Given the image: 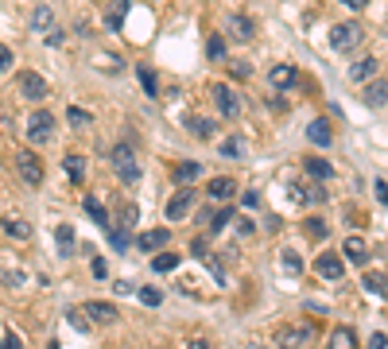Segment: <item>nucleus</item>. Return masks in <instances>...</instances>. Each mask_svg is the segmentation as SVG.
I'll return each mask as SVG.
<instances>
[{"mask_svg": "<svg viewBox=\"0 0 388 349\" xmlns=\"http://www.w3.org/2000/svg\"><path fill=\"white\" fill-rule=\"evenodd\" d=\"M109 167L117 171V179L125 186H136L140 183V159H136V148L132 144H117V148L109 151Z\"/></svg>", "mask_w": 388, "mask_h": 349, "instance_id": "obj_1", "label": "nucleus"}, {"mask_svg": "<svg viewBox=\"0 0 388 349\" xmlns=\"http://www.w3.org/2000/svg\"><path fill=\"white\" fill-rule=\"evenodd\" d=\"M361 39H365V32H361V24H357V20H346V24L330 27V47L342 50V55H346V50H354Z\"/></svg>", "mask_w": 388, "mask_h": 349, "instance_id": "obj_2", "label": "nucleus"}, {"mask_svg": "<svg viewBox=\"0 0 388 349\" xmlns=\"http://www.w3.org/2000/svg\"><path fill=\"white\" fill-rule=\"evenodd\" d=\"M55 132V116L47 113V109H35L32 116H27V140L32 144H47Z\"/></svg>", "mask_w": 388, "mask_h": 349, "instance_id": "obj_3", "label": "nucleus"}, {"mask_svg": "<svg viewBox=\"0 0 388 349\" xmlns=\"http://www.w3.org/2000/svg\"><path fill=\"white\" fill-rule=\"evenodd\" d=\"M16 174H20V183H27V186L43 183V163L35 159V151H16Z\"/></svg>", "mask_w": 388, "mask_h": 349, "instance_id": "obj_4", "label": "nucleus"}, {"mask_svg": "<svg viewBox=\"0 0 388 349\" xmlns=\"http://www.w3.org/2000/svg\"><path fill=\"white\" fill-rule=\"evenodd\" d=\"M210 93H214V105L221 109V116H229V121H233V116L241 113V101H237V93L229 90L226 82H214V85H210Z\"/></svg>", "mask_w": 388, "mask_h": 349, "instance_id": "obj_5", "label": "nucleus"}, {"mask_svg": "<svg viewBox=\"0 0 388 349\" xmlns=\"http://www.w3.org/2000/svg\"><path fill=\"white\" fill-rule=\"evenodd\" d=\"M314 272H319L322 280L338 283V280H342V275H346V260L338 256V252H322V256L314 260Z\"/></svg>", "mask_w": 388, "mask_h": 349, "instance_id": "obj_6", "label": "nucleus"}, {"mask_svg": "<svg viewBox=\"0 0 388 349\" xmlns=\"http://www.w3.org/2000/svg\"><path fill=\"white\" fill-rule=\"evenodd\" d=\"M16 85H20V97H27V101H43V97H47V82H43L35 70H24V74L16 78Z\"/></svg>", "mask_w": 388, "mask_h": 349, "instance_id": "obj_7", "label": "nucleus"}, {"mask_svg": "<svg viewBox=\"0 0 388 349\" xmlns=\"http://www.w3.org/2000/svg\"><path fill=\"white\" fill-rule=\"evenodd\" d=\"M194 198H198V194L190 191V186H183V191L175 194V198L167 202V221H183L186 214H190V206H194Z\"/></svg>", "mask_w": 388, "mask_h": 349, "instance_id": "obj_8", "label": "nucleus"}, {"mask_svg": "<svg viewBox=\"0 0 388 349\" xmlns=\"http://www.w3.org/2000/svg\"><path fill=\"white\" fill-rule=\"evenodd\" d=\"M167 245H171V229H148V233L136 237V249L140 252H160V249H167Z\"/></svg>", "mask_w": 388, "mask_h": 349, "instance_id": "obj_9", "label": "nucleus"}, {"mask_svg": "<svg viewBox=\"0 0 388 349\" xmlns=\"http://www.w3.org/2000/svg\"><path fill=\"white\" fill-rule=\"evenodd\" d=\"M307 140H311L314 148H330V144H334V128H330L326 116H319V121L307 125Z\"/></svg>", "mask_w": 388, "mask_h": 349, "instance_id": "obj_10", "label": "nucleus"}, {"mask_svg": "<svg viewBox=\"0 0 388 349\" xmlns=\"http://www.w3.org/2000/svg\"><path fill=\"white\" fill-rule=\"evenodd\" d=\"M303 171L311 174V179H319V183H330V179H334V167H330L326 159H319V156L303 159Z\"/></svg>", "mask_w": 388, "mask_h": 349, "instance_id": "obj_11", "label": "nucleus"}, {"mask_svg": "<svg viewBox=\"0 0 388 349\" xmlns=\"http://www.w3.org/2000/svg\"><path fill=\"white\" fill-rule=\"evenodd\" d=\"M377 70H380L377 58H361V62L349 67V82H369V78H377Z\"/></svg>", "mask_w": 388, "mask_h": 349, "instance_id": "obj_12", "label": "nucleus"}, {"mask_svg": "<svg viewBox=\"0 0 388 349\" xmlns=\"http://www.w3.org/2000/svg\"><path fill=\"white\" fill-rule=\"evenodd\" d=\"M233 194H237V183L229 179V174H218V179H210V198L226 202V198H233Z\"/></svg>", "mask_w": 388, "mask_h": 349, "instance_id": "obj_13", "label": "nucleus"}, {"mask_svg": "<svg viewBox=\"0 0 388 349\" xmlns=\"http://www.w3.org/2000/svg\"><path fill=\"white\" fill-rule=\"evenodd\" d=\"M342 252H346V260H354V264H365V260H369V245H365V237H349V241L342 245Z\"/></svg>", "mask_w": 388, "mask_h": 349, "instance_id": "obj_14", "label": "nucleus"}, {"mask_svg": "<svg viewBox=\"0 0 388 349\" xmlns=\"http://www.w3.org/2000/svg\"><path fill=\"white\" fill-rule=\"evenodd\" d=\"M85 315H90L93 322H113V318H117V307H113V303L93 299V303H85Z\"/></svg>", "mask_w": 388, "mask_h": 349, "instance_id": "obj_15", "label": "nucleus"}, {"mask_svg": "<svg viewBox=\"0 0 388 349\" xmlns=\"http://www.w3.org/2000/svg\"><path fill=\"white\" fill-rule=\"evenodd\" d=\"M82 206H85V214H90V221H97V225H102V229H109V225H113V217H109V210H105V206H102V202L93 198V194H90V198H85V202H82Z\"/></svg>", "mask_w": 388, "mask_h": 349, "instance_id": "obj_16", "label": "nucleus"}, {"mask_svg": "<svg viewBox=\"0 0 388 349\" xmlns=\"http://www.w3.org/2000/svg\"><path fill=\"white\" fill-rule=\"evenodd\" d=\"M268 82L276 85V90L296 85V67H284V62H279V67H272V70H268Z\"/></svg>", "mask_w": 388, "mask_h": 349, "instance_id": "obj_17", "label": "nucleus"}, {"mask_svg": "<svg viewBox=\"0 0 388 349\" xmlns=\"http://www.w3.org/2000/svg\"><path fill=\"white\" fill-rule=\"evenodd\" d=\"M186 128H190V136H198V140H210V136L218 132V125H214L210 116H190Z\"/></svg>", "mask_w": 388, "mask_h": 349, "instance_id": "obj_18", "label": "nucleus"}, {"mask_svg": "<svg viewBox=\"0 0 388 349\" xmlns=\"http://www.w3.org/2000/svg\"><path fill=\"white\" fill-rule=\"evenodd\" d=\"M55 241H59V256H74V225L62 221L55 229Z\"/></svg>", "mask_w": 388, "mask_h": 349, "instance_id": "obj_19", "label": "nucleus"}, {"mask_svg": "<svg viewBox=\"0 0 388 349\" xmlns=\"http://www.w3.org/2000/svg\"><path fill=\"white\" fill-rule=\"evenodd\" d=\"M229 32H233V39L249 43V39H253L256 27H253V20H249V16H229Z\"/></svg>", "mask_w": 388, "mask_h": 349, "instance_id": "obj_20", "label": "nucleus"}, {"mask_svg": "<svg viewBox=\"0 0 388 349\" xmlns=\"http://www.w3.org/2000/svg\"><path fill=\"white\" fill-rule=\"evenodd\" d=\"M384 101H388V82H380V78H377L373 85H365V105L377 109V105H384Z\"/></svg>", "mask_w": 388, "mask_h": 349, "instance_id": "obj_21", "label": "nucleus"}, {"mask_svg": "<svg viewBox=\"0 0 388 349\" xmlns=\"http://www.w3.org/2000/svg\"><path fill=\"white\" fill-rule=\"evenodd\" d=\"M136 78H140V85H144V93H148V97H160V82H155L152 67H136Z\"/></svg>", "mask_w": 388, "mask_h": 349, "instance_id": "obj_22", "label": "nucleus"}, {"mask_svg": "<svg viewBox=\"0 0 388 349\" xmlns=\"http://www.w3.org/2000/svg\"><path fill=\"white\" fill-rule=\"evenodd\" d=\"M198 174H202V163H194V159H186V163H179L175 167V179H179V183H194V179H198Z\"/></svg>", "mask_w": 388, "mask_h": 349, "instance_id": "obj_23", "label": "nucleus"}, {"mask_svg": "<svg viewBox=\"0 0 388 349\" xmlns=\"http://www.w3.org/2000/svg\"><path fill=\"white\" fill-rule=\"evenodd\" d=\"M330 345H334V349H349V345H357V334L349 330V326H338V330L330 334Z\"/></svg>", "mask_w": 388, "mask_h": 349, "instance_id": "obj_24", "label": "nucleus"}, {"mask_svg": "<svg viewBox=\"0 0 388 349\" xmlns=\"http://www.w3.org/2000/svg\"><path fill=\"white\" fill-rule=\"evenodd\" d=\"M4 233H8V237H16V241H27V237H32V225L20 221V217H8V221H4Z\"/></svg>", "mask_w": 388, "mask_h": 349, "instance_id": "obj_25", "label": "nucleus"}, {"mask_svg": "<svg viewBox=\"0 0 388 349\" xmlns=\"http://www.w3.org/2000/svg\"><path fill=\"white\" fill-rule=\"evenodd\" d=\"M67 121H70L74 128H90V125H93V113H85V109L70 105V109H67Z\"/></svg>", "mask_w": 388, "mask_h": 349, "instance_id": "obj_26", "label": "nucleus"}, {"mask_svg": "<svg viewBox=\"0 0 388 349\" xmlns=\"http://www.w3.org/2000/svg\"><path fill=\"white\" fill-rule=\"evenodd\" d=\"M105 233H109V245H113L117 252H125V249H128V229H125V225H109Z\"/></svg>", "mask_w": 388, "mask_h": 349, "instance_id": "obj_27", "label": "nucleus"}, {"mask_svg": "<svg viewBox=\"0 0 388 349\" xmlns=\"http://www.w3.org/2000/svg\"><path fill=\"white\" fill-rule=\"evenodd\" d=\"M125 16H128V0H117V4H113V12H109V27H113V32H120V27H125Z\"/></svg>", "mask_w": 388, "mask_h": 349, "instance_id": "obj_28", "label": "nucleus"}, {"mask_svg": "<svg viewBox=\"0 0 388 349\" xmlns=\"http://www.w3.org/2000/svg\"><path fill=\"white\" fill-rule=\"evenodd\" d=\"M152 268H155V272H175V268H179V252H160V256L152 260Z\"/></svg>", "mask_w": 388, "mask_h": 349, "instance_id": "obj_29", "label": "nucleus"}, {"mask_svg": "<svg viewBox=\"0 0 388 349\" xmlns=\"http://www.w3.org/2000/svg\"><path fill=\"white\" fill-rule=\"evenodd\" d=\"M365 291H369V295H388V280L377 275V272H369L365 275Z\"/></svg>", "mask_w": 388, "mask_h": 349, "instance_id": "obj_30", "label": "nucleus"}, {"mask_svg": "<svg viewBox=\"0 0 388 349\" xmlns=\"http://www.w3.org/2000/svg\"><path fill=\"white\" fill-rule=\"evenodd\" d=\"M62 167H67V174L74 179V183H82V174H85V163H82V156H67L62 159Z\"/></svg>", "mask_w": 388, "mask_h": 349, "instance_id": "obj_31", "label": "nucleus"}, {"mask_svg": "<svg viewBox=\"0 0 388 349\" xmlns=\"http://www.w3.org/2000/svg\"><path fill=\"white\" fill-rule=\"evenodd\" d=\"M51 24H55V16H51V8H47V4H43V8H35V16H32V27H35V32H47Z\"/></svg>", "mask_w": 388, "mask_h": 349, "instance_id": "obj_32", "label": "nucleus"}, {"mask_svg": "<svg viewBox=\"0 0 388 349\" xmlns=\"http://www.w3.org/2000/svg\"><path fill=\"white\" fill-rule=\"evenodd\" d=\"M279 338L296 345V341H311V338H314V330H311V326H299V330H284V334H279Z\"/></svg>", "mask_w": 388, "mask_h": 349, "instance_id": "obj_33", "label": "nucleus"}, {"mask_svg": "<svg viewBox=\"0 0 388 349\" xmlns=\"http://www.w3.org/2000/svg\"><path fill=\"white\" fill-rule=\"evenodd\" d=\"M307 237L322 241V237H326V221H322V217H307Z\"/></svg>", "mask_w": 388, "mask_h": 349, "instance_id": "obj_34", "label": "nucleus"}, {"mask_svg": "<svg viewBox=\"0 0 388 349\" xmlns=\"http://www.w3.org/2000/svg\"><path fill=\"white\" fill-rule=\"evenodd\" d=\"M279 264H284V272H296V275L303 272V260H299V256H296V252H291V249H287L284 256H279Z\"/></svg>", "mask_w": 388, "mask_h": 349, "instance_id": "obj_35", "label": "nucleus"}, {"mask_svg": "<svg viewBox=\"0 0 388 349\" xmlns=\"http://www.w3.org/2000/svg\"><path fill=\"white\" fill-rule=\"evenodd\" d=\"M241 151H245V144L237 140V136H233V140H221V156H226V159H237Z\"/></svg>", "mask_w": 388, "mask_h": 349, "instance_id": "obj_36", "label": "nucleus"}, {"mask_svg": "<svg viewBox=\"0 0 388 349\" xmlns=\"http://www.w3.org/2000/svg\"><path fill=\"white\" fill-rule=\"evenodd\" d=\"M206 55H210L214 62H221V58H226V39H218V35H214L210 47H206Z\"/></svg>", "mask_w": 388, "mask_h": 349, "instance_id": "obj_37", "label": "nucleus"}, {"mask_svg": "<svg viewBox=\"0 0 388 349\" xmlns=\"http://www.w3.org/2000/svg\"><path fill=\"white\" fill-rule=\"evenodd\" d=\"M140 303H144V307H160L163 295H160L155 287H144V291H140Z\"/></svg>", "mask_w": 388, "mask_h": 349, "instance_id": "obj_38", "label": "nucleus"}, {"mask_svg": "<svg viewBox=\"0 0 388 349\" xmlns=\"http://www.w3.org/2000/svg\"><path fill=\"white\" fill-rule=\"evenodd\" d=\"M229 221H233V210H221V214H218V217H214V221H210V233H221V229H226Z\"/></svg>", "mask_w": 388, "mask_h": 349, "instance_id": "obj_39", "label": "nucleus"}, {"mask_svg": "<svg viewBox=\"0 0 388 349\" xmlns=\"http://www.w3.org/2000/svg\"><path fill=\"white\" fill-rule=\"evenodd\" d=\"M82 315H85V310H82ZM82 315H78V310H70V326H74L78 334H85V330H90V318H82Z\"/></svg>", "mask_w": 388, "mask_h": 349, "instance_id": "obj_40", "label": "nucleus"}, {"mask_svg": "<svg viewBox=\"0 0 388 349\" xmlns=\"http://www.w3.org/2000/svg\"><path fill=\"white\" fill-rule=\"evenodd\" d=\"M120 225H125V229H132V225H136V206H125V210H120Z\"/></svg>", "mask_w": 388, "mask_h": 349, "instance_id": "obj_41", "label": "nucleus"}, {"mask_svg": "<svg viewBox=\"0 0 388 349\" xmlns=\"http://www.w3.org/2000/svg\"><path fill=\"white\" fill-rule=\"evenodd\" d=\"M373 191H377V202H384V206H388V183H384V179H377Z\"/></svg>", "mask_w": 388, "mask_h": 349, "instance_id": "obj_42", "label": "nucleus"}, {"mask_svg": "<svg viewBox=\"0 0 388 349\" xmlns=\"http://www.w3.org/2000/svg\"><path fill=\"white\" fill-rule=\"evenodd\" d=\"M241 202H245L249 210H256V206H261V194H256V191H245V194H241Z\"/></svg>", "mask_w": 388, "mask_h": 349, "instance_id": "obj_43", "label": "nucleus"}, {"mask_svg": "<svg viewBox=\"0 0 388 349\" xmlns=\"http://www.w3.org/2000/svg\"><path fill=\"white\" fill-rule=\"evenodd\" d=\"M8 67H12V50H8V47H0V74H4Z\"/></svg>", "mask_w": 388, "mask_h": 349, "instance_id": "obj_44", "label": "nucleus"}, {"mask_svg": "<svg viewBox=\"0 0 388 349\" xmlns=\"http://www.w3.org/2000/svg\"><path fill=\"white\" fill-rule=\"evenodd\" d=\"M102 70H109V74H117V70H120V58L117 55H109V58H105V67Z\"/></svg>", "mask_w": 388, "mask_h": 349, "instance_id": "obj_45", "label": "nucleus"}, {"mask_svg": "<svg viewBox=\"0 0 388 349\" xmlns=\"http://www.w3.org/2000/svg\"><path fill=\"white\" fill-rule=\"evenodd\" d=\"M384 345H388L384 334H373V338H369V349H384Z\"/></svg>", "mask_w": 388, "mask_h": 349, "instance_id": "obj_46", "label": "nucleus"}, {"mask_svg": "<svg viewBox=\"0 0 388 349\" xmlns=\"http://www.w3.org/2000/svg\"><path fill=\"white\" fill-rule=\"evenodd\" d=\"M307 198H311V202H322V198H326V191H322V186H311V194H307Z\"/></svg>", "mask_w": 388, "mask_h": 349, "instance_id": "obj_47", "label": "nucleus"}, {"mask_svg": "<svg viewBox=\"0 0 388 349\" xmlns=\"http://www.w3.org/2000/svg\"><path fill=\"white\" fill-rule=\"evenodd\" d=\"M342 4H346V8H354V12H361L365 4H369V0H342Z\"/></svg>", "mask_w": 388, "mask_h": 349, "instance_id": "obj_48", "label": "nucleus"}, {"mask_svg": "<svg viewBox=\"0 0 388 349\" xmlns=\"http://www.w3.org/2000/svg\"><path fill=\"white\" fill-rule=\"evenodd\" d=\"M0 341H4V338H0Z\"/></svg>", "mask_w": 388, "mask_h": 349, "instance_id": "obj_49", "label": "nucleus"}]
</instances>
